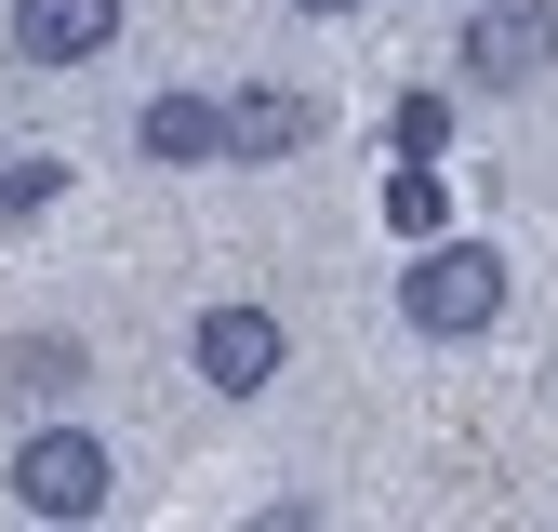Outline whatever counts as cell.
I'll return each instance as SVG.
<instances>
[{
  "label": "cell",
  "instance_id": "cell-11",
  "mask_svg": "<svg viewBox=\"0 0 558 532\" xmlns=\"http://www.w3.org/2000/svg\"><path fill=\"white\" fill-rule=\"evenodd\" d=\"M386 147H399V160H439V147H452V94H399V107H386Z\"/></svg>",
  "mask_w": 558,
  "mask_h": 532
},
{
  "label": "cell",
  "instance_id": "cell-2",
  "mask_svg": "<svg viewBox=\"0 0 558 532\" xmlns=\"http://www.w3.org/2000/svg\"><path fill=\"white\" fill-rule=\"evenodd\" d=\"M107 439H81V426H40L27 452H14V506L27 519H107Z\"/></svg>",
  "mask_w": 558,
  "mask_h": 532
},
{
  "label": "cell",
  "instance_id": "cell-10",
  "mask_svg": "<svg viewBox=\"0 0 558 532\" xmlns=\"http://www.w3.org/2000/svg\"><path fill=\"white\" fill-rule=\"evenodd\" d=\"M439 214H452V186H439L426 160H399V173H386V227H399V240H439Z\"/></svg>",
  "mask_w": 558,
  "mask_h": 532
},
{
  "label": "cell",
  "instance_id": "cell-1",
  "mask_svg": "<svg viewBox=\"0 0 558 532\" xmlns=\"http://www.w3.org/2000/svg\"><path fill=\"white\" fill-rule=\"evenodd\" d=\"M399 306H412V332H493L506 319V253L493 240H412V266H399Z\"/></svg>",
  "mask_w": 558,
  "mask_h": 532
},
{
  "label": "cell",
  "instance_id": "cell-3",
  "mask_svg": "<svg viewBox=\"0 0 558 532\" xmlns=\"http://www.w3.org/2000/svg\"><path fill=\"white\" fill-rule=\"evenodd\" d=\"M186 360H199V386H214V399H266L293 347H279V306H199Z\"/></svg>",
  "mask_w": 558,
  "mask_h": 532
},
{
  "label": "cell",
  "instance_id": "cell-4",
  "mask_svg": "<svg viewBox=\"0 0 558 532\" xmlns=\"http://www.w3.org/2000/svg\"><path fill=\"white\" fill-rule=\"evenodd\" d=\"M452 53H465L478 94H519V81H545V66H558V14H545V0H493Z\"/></svg>",
  "mask_w": 558,
  "mask_h": 532
},
{
  "label": "cell",
  "instance_id": "cell-6",
  "mask_svg": "<svg viewBox=\"0 0 558 532\" xmlns=\"http://www.w3.org/2000/svg\"><path fill=\"white\" fill-rule=\"evenodd\" d=\"M81 373H94V347H81V332H14V347H0V399H27V413L81 399Z\"/></svg>",
  "mask_w": 558,
  "mask_h": 532
},
{
  "label": "cell",
  "instance_id": "cell-8",
  "mask_svg": "<svg viewBox=\"0 0 558 532\" xmlns=\"http://www.w3.org/2000/svg\"><path fill=\"white\" fill-rule=\"evenodd\" d=\"M306 133H319V107H306V94H279V81L227 94V160H293Z\"/></svg>",
  "mask_w": 558,
  "mask_h": 532
},
{
  "label": "cell",
  "instance_id": "cell-12",
  "mask_svg": "<svg viewBox=\"0 0 558 532\" xmlns=\"http://www.w3.org/2000/svg\"><path fill=\"white\" fill-rule=\"evenodd\" d=\"M293 14H360V0H293Z\"/></svg>",
  "mask_w": 558,
  "mask_h": 532
},
{
  "label": "cell",
  "instance_id": "cell-7",
  "mask_svg": "<svg viewBox=\"0 0 558 532\" xmlns=\"http://www.w3.org/2000/svg\"><path fill=\"white\" fill-rule=\"evenodd\" d=\"M133 147H147V160H173V173H199V160H227V107H214V94H147Z\"/></svg>",
  "mask_w": 558,
  "mask_h": 532
},
{
  "label": "cell",
  "instance_id": "cell-9",
  "mask_svg": "<svg viewBox=\"0 0 558 532\" xmlns=\"http://www.w3.org/2000/svg\"><path fill=\"white\" fill-rule=\"evenodd\" d=\"M66 200V160H40V147H0V227H40Z\"/></svg>",
  "mask_w": 558,
  "mask_h": 532
},
{
  "label": "cell",
  "instance_id": "cell-5",
  "mask_svg": "<svg viewBox=\"0 0 558 532\" xmlns=\"http://www.w3.org/2000/svg\"><path fill=\"white\" fill-rule=\"evenodd\" d=\"M120 40V0H14V53L27 66H94Z\"/></svg>",
  "mask_w": 558,
  "mask_h": 532
}]
</instances>
